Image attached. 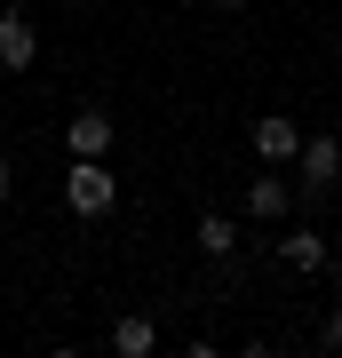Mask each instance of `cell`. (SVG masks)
I'll return each mask as SVG.
<instances>
[{"label": "cell", "instance_id": "obj_1", "mask_svg": "<svg viewBox=\"0 0 342 358\" xmlns=\"http://www.w3.org/2000/svg\"><path fill=\"white\" fill-rule=\"evenodd\" d=\"M120 199V176L104 159H72V176H64V207L72 215H104V207Z\"/></svg>", "mask_w": 342, "mask_h": 358}, {"label": "cell", "instance_id": "obj_2", "mask_svg": "<svg viewBox=\"0 0 342 358\" xmlns=\"http://www.w3.org/2000/svg\"><path fill=\"white\" fill-rule=\"evenodd\" d=\"M334 176H342V136H303V152H294V199H318Z\"/></svg>", "mask_w": 342, "mask_h": 358}, {"label": "cell", "instance_id": "obj_3", "mask_svg": "<svg viewBox=\"0 0 342 358\" xmlns=\"http://www.w3.org/2000/svg\"><path fill=\"white\" fill-rule=\"evenodd\" d=\"M294 152H303V128H294L287 112L255 120V159H263V167H294Z\"/></svg>", "mask_w": 342, "mask_h": 358}, {"label": "cell", "instance_id": "obj_4", "mask_svg": "<svg viewBox=\"0 0 342 358\" xmlns=\"http://www.w3.org/2000/svg\"><path fill=\"white\" fill-rule=\"evenodd\" d=\"M64 152L72 159H104L112 152V112H72L64 120Z\"/></svg>", "mask_w": 342, "mask_h": 358}, {"label": "cell", "instance_id": "obj_5", "mask_svg": "<svg viewBox=\"0 0 342 358\" xmlns=\"http://www.w3.org/2000/svg\"><path fill=\"white\" fill-rule=\"evenodd\" d=\"M32 56H40V40H32V16L0 8V72H32Z\"/></svg>", "mask_w": 342, "mask_h": 358}, {"label": "cell", "instance_id": "obj_6", "mask_svg": "<svg viewBox=\"0 0 342 358\" xmlns=\"http://www.w3.org/2000/svg\"><path fill=\"white\" fill-rule=\"evenodd\" d=\"M287 207H294V183L287 176H255L247 183V223H279Z\"/></svg>", "mask_w": 342, "mask_h": 358}, {"label": "cell", "instance_id": "obj_7", "mask_svg": "<svg viewBox=\"0 0 342 358\" xmlns=\"http://www.w3.org/2000/svg\"><path fill=\"white\" fill-rule=\"evenodd\" d=\"M191 239H199V255H215V263L239 255V223H231V215H199V231H191Z\"/></svg>", "mask_w": 342, "mask_h": 358}, {"label": "cell", "instance_id": "obj_8", "mask_svg": "<svg viewBox=\"0 0 342 358\" xmlns=\"http://www.w3.org/2000/svg\"><path fill=\"white\" fill-rule=\"evenodd\" d=\"M112 350H120V358H152V350H159V327H152V319H120V327H112Z\"/></svg>", "mask_w": 342, "mask_h": 358}, {"label": "cell", "instance_id": "obj_9", "mask_svg": "<svg viewBox=\"0 0 342 358\" xmlns=\"http://www.w3.org/2000/svg\"><path fill=\"white\" fill-rule=\"evenodd\" d=\"M279 255H287V271H327V239L318 231H294V239H279Z\"/></svg>", "mask_w": 342, "mask_h": 358}, {"label": "cell", "instance_id": "obj_10", "mask_svg": "<svg viewBox=\"0 0 342 358\" xmlns=\"http://www.w3.org/2000/svg\"><path fill=\"white\" fill-rule=\"evenodd\" d=\"M318 350H334V358H342V303L327 310V327H318Z\"/></svg>", "mask_w": 342, "mask_h": 358}, {"label": "cell", "instance_id": "obj_11", "mask_svg": "<svg viewBox=\"0 0 342 358\" xmlns=\"http://www.w3.org/2000/svg\"><path fill=\"white\" fill-rule=\"evenodd\" d=\"M8 183H16V176H8V159H0V199H8Z\"/></svg>", "mask_w": 342, "mask_h": 358}, {"label": "cell", "instance_id": "obj_12", "mask_svg": "<svg viewBox=\"0 0 342 358\" xmlns=\"http://www.w3.org/2000/svg\"><path fill=\"white\" fill-rule=\"evenodd\" d=\"M215 8H247V0H215Z\"/></svg>", "mask_w": 342, "mask_h": 358}, {"label": "cell", "instance_id": "obj_13", "mask_svg": "<svg viewBox=\"0 0 342 358\" xmlns=\"http://www.w3.org/2000/svg\"><path fill=\"white\" fill-rule=\"evenodd\" d=\"M72 8H88V0H72Z\"/></svg>", "mask_w": 342, "mask_h": 358}, {"label": "cell", "instance_id": "obj_14", "mask_svg": "<svg viewBox=\"0 0 342 358\" xmlns=\"http://www.w3.org/2000/svg\"><path fill=\"white\" fill-rule=\"evenodd\" d=\"M334 56H342V40H334Z\"/></svg>", "mask_w": 342, "mask_h": 358}]
</instances>
